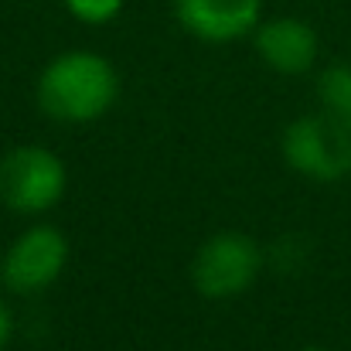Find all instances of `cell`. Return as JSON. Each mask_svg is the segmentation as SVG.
I'll return each instance as SVG.
<instances>
[{
  "label": "cell",
  "mask_w": 351,
  "mask_h": 351,
  "mask_svg": "<svg viewBox=\"0 0 351 351\" xmlns=\"http://www.w3.org/2000/svg\"><path fill=\"white\" fill-rule=\"evenodd\" d=\"M38 110L58 123H93L113 110L119 96V75L110 58L96 51H62L55 55L34 86Z\"/></svg>",
  "instance_id": "cell-1"
},
{
  "label": "cell",
  "mask_w": 351,
  "mask_h": 351,
  "mask_svg": "<svg viewBox=\"0 0 351 351\" xmlns=\"http://www.w3.org/2000/svg\"><path fill=\"white\" fill-rule=\"evenodd\" d=\"M65 160L45 143H17L0 157V202L14 215H45L65 198Z\"/></svg>",
  "instance_id": "cell-2"
},
{
  "label": "cell",
  "mask_w": 351,
  "mask_h": 351,
  "mask_svg": "<svg viewBox=\"0 0 351 351\" xmlns=\"http://www.w3.org/2000/svg\"><path fill=\"white\" fill-rule=\"evenodd\" d=\"M283 160L321 184H335L351 174V130L331 113L297 117L283 130Z\"/></svg>",
  "instance_id": "cell-3"
},
{
  "label": "cell",
  "mask_w": 351,
  "mask_h": 351,
  "mask_svg": "<svg viewBox=\"0 0 351 351\" xmlns=\"http://www.w3.org/2000/svg\"><path fill=\"white\" fill-rule=\"evenodd\" d=\"M263 269V252L245 232L212 235L191 263L195 290L208 300H232L242 297Z\"/></svg>",
  "instance_id": "cell-4"
},
{
  "label": "cell",
  "mask_w": 351,
  "mask_h": 351,
  "mask_svg": "<svg viewBox=\"0 0 351 351\" xmlns=\"http://www.w3.org/2000/svg\"><path fill=\"white\" fill-rule=\"evenodd\" d=\"M69 266V239L58 226H31L17 235L0 259V283L17 297L48 290Z\"/></svg>",
  "instance_id": "cell-5"
},
{
  "label": "cell",
  "mask_w": 351,
  "mask_h": 351,
  "mask_svg": "<svg viewBox=\"0 0 351 351\" xmlns=\"http://www.w3.org/2000/svg\"><path fill=\"white\" fill-rule=\"evenodd\" d=\"M178 24L208 45L249 38L263 21V0H174Z\"/></svg>",
  "instance_id": "cell-6"
},
{
  "label": "cell",
  "mask_w": 351,
  "mask_h": 351,
  "mask_svg": "<svg viewBox=\"0 0 351 351\" xmlns=\"http://www.w3.org/2000/svg\"><path fill=\"white\" fill-rule=\"evenodd\" d=\"M252 45H256V55L263 58V65L280 72V75L311 72L314 62H317V51H321L317 31L307 21L287 17V14L259 21L256 31H252Z\"/></svg>",
  "instance_id": "cell-7"
},
{
  "label": "cell",
  "mask_w": 351,
  "mask_h": 351,
  "mask_svg": "<svg viewBox=\"0 0 351 351\" xmlns=\"http://www.w3.org/2000/svg\"><path fill=\"white\" fill-rule=\"evenodd\" d=\"M317 96L324 103V113H331L351 130V65L324 69L317 79Z\"/></svg>",
  "instance_id": "cell-8"
},
{
  "label": "cell",
  "mask_w": 351,
  "mask_h": 351,
  "mask_svg": "<svg viewBox=\"0 0 351 351\" xmlns=\"http://www.w3.org/2000/svg\"><path fill=\"white\" fill-rule=\"evenodd\" d=\"M62 3H65V10H69L79 24L103 27V24L117 21L126 0H62Z\"/></svg>",
  "instance_id": "cell-9"
},
{
  "label": "cell",
  "mask_w": 351,
  "mask_h": 351,
  "mask_svg": "<svg viewBox=\"0 0 351 351\" xmlns=\"http://www.w3.org/2000/svg\"><path fill=\"white\" fill-rule=\"evenodd\" d=\"M10 338H14V311H10V304L0 297V351L10 345Z\"/></svg>",
  "instance_id": "cell-10"
},
{
  "label": "cell",
  "mask_w": 351,
  "mask_h": 351,
  "mask_svg": "<svg viewBox=\"0 0 351 351\" xmlns=\"http://www.w3.org/2000/svg\"><path fill=\"white\" fill-rule=\"evenodd\" d=\"M297 351H324V348H317V345H307V348H297Z\"/></svg>",
  "instance_id": "cell-11"
}]
</instances>
